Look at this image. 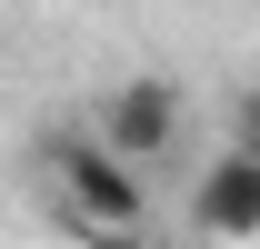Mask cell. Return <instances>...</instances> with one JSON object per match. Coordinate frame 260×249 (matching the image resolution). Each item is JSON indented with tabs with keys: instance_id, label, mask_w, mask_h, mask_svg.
Here are the masks:
<instances>
[{
	"instance_id": "6da1fadb",
	"label": "cell",
	"mask_w": 260,
	"mask_h": 249,
	"mask_svg": "<svg viewBox=\"0 0 260 249\" xmlns=\"http://www.w3.org/2000/svg\"><path fill=\"white\" fill-rule=\"evenodd\" d=\"M50 180H60V199H70V219L90 229L100 249H130L140 239V219H150V199H140V170H130L110 140H50Z\"/></svg>"
},
{
	"instance_id": "7a4b0ae2",
	"label": "cell",
	"mask_w": 260,
	"mask_h": 249,
	"mask_svg": "<svg viewBox=\"0 0 260 249\" xmlns=\"http://www.w3.org/2000/svg\"><path fill=\"white\" fill-rule=\"evenodd\" d=\"M180 130H190V100H180V80H120V90L100 100V140L120 159H170L180 150Z\"/></svg>"
},
{
	"instance_id": "3957f363",
	"label": "cell",
	"mask_w": 260,
	"mask_h": 249,
	"mask_svg": "<svg viewBox=\"0 0 260 249\" xmlns=\"http://www.w3.org/2000/svg\"><path fill=\"white\" fill-rule=\"evenodd\" d=\"M190 229L220 239V249L260 239V159H250V150H220V159L190 180Z\"/></svg>"
},
{
	"instance_id": "277c9868",
	"label": "cell",
	"mask_w": 260,
	"mask_h": 249,
	"mask_svg": "<svg viewBox=\"0 0 260 249\" xmlns=\"http://www.w3.org/2000/svg\"><path fill=\"white\" fill-rule=\"evenodd\" d=\"M230 150L260 159V80H250V90H230Z\"/></svg>"
}]
</instances>
